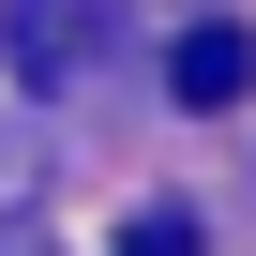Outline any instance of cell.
<instances>
[{
  "label": "cell",
  "instance_id": "6da1fadb",
  "mask_svg": "<svg viewBox=\"0 0 256 256\" xmlns=\"http://www.w3.org/2000/svg\"><path fill=\"white\" fill-rule=\"evenodd\" d=\"M166 90H181V106H241V90H256V30H226V16L181 30V46H166Z\"/></svg>",
  "mask_w": 256,
  "mask_h": 256
},
{
  "label": "cell",
  "instance_id": "7a4b0ae2",
  "mask_svg": "<svg viewBox=\"0 0 256 256\" xmlns=\"http://www.w3.org/2000/svg\"><path fill=\"white\" fill-rule=\"evenodd\" d=\"M76 60V0H16V76H60Z\"/></svg>",
  "mask_w": 256,
  "mask_h": 256
},
{
  "label": "cell",
  "instance_id": "3957f363",
  "mask_svg": "<svg viewBox=\"0 0 256 256\" xmlns=\"http://www.w3.org/2000/svg\"><path fill=\"white\" fill-rule=\"evenodd\" d=\"M120 256H196V211H136V226H120Z\"/></svg>",
  "mask_w": 256,
  "mask_h": 256
},
{
  "label": "cell",
  "instance_id": "277c9868",
  "mask_svg": "<svg viewBox=\"0 0 256 256\" xmlns=\"http://www.w3.org/2000/svg\"><path fill=\"white\" fill-rule=\"evenodd\" d=\"M0 256H46V241H16V226H0Z\"/></svg>",
  "mask_w": 256,
  "mask_h": 256
}]
</instances>
